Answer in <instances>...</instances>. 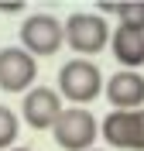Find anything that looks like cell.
<instances>
[{
  "mask_svg": "<svg viewBox=\"0 0 144 151\" xmlns=\"http://www.w3.org/2000/svg\"><path fill=\"white\" fill-rule=\"evenodd\" d=\"M103 83L106 76L100 72V65H96L93 58H69L65 65L58 69V86L55 93L62 96V103H72V106H86L93 103L96 96L103 93Z\"/></svg>",
  "mask_w": 144,
  "mask_h": 151,
  "instance_id": "cell-1",
  "label": "cell"
},
{
  "mask_svg": "<svg viewBox=\"0 0 144 151\" xmlns=\"http://www.w3.org/2000/svg\"><path fill=\"white\" fill-rule=\"evenodd\" d=\"M52 137L62 151H93L100 137V120L86 106H65L52 127Z\"/></svg>",
  "mask_w": 144,
  "mask_h": 151,
  "instance_id": "cell-2",
  "label": "cell"
},
{
  "mask_svg": "<svg viewBox=\"0 0 144 151\" xmlns=\"http://www.w3.org/2000/svg\"><path fill=\"white\" fill-rule=\"evenodd\" d=\"M65 35H62V21L55 14H28L21 24V48L31 58H52L62 52Z\"/></svg>",
  "mask_w": 144,
  "mask_h": 151,
  "instance_id": "cell-3",
  "label": "cell"
},
{
  "mask_svg": "<svg viewBox=\"0 0 144 151\" xmlns=\"http://www.w3.org/2000/svg\"><path fill=\"white\" fill-rule=\"evenodd\" d=\"M62 35L65 45L79 52V58H93L110 45V24L100 14H72L69 21H62Z\"/></svg>",
  "mask_w": 144,
  "mask_h": 151,
  "instance_id": "cell-4",
  "label": "cell"
},
{
  "mask_svg": "<svg viewBox=\"0 0 144 151\" xmlns=\"http://www.w3.org/2000/svg\"><path fill=\"white\" fill-rule=\"evenodd\" d=\"M100 137L110 148L144 151V106L141 110H110L100 120Z\"/></svg>",
  "mask_w": 144,
  "mask_h": 151,
  "instance_id": "cell-5",
  "label": "cell"
},
{
  "mask_svg": "<svg viewBox=\"0 0 144 151\" xmlns=\"http://www.w3.org/2000/svg\"><path fill=\"white\" fill-rule=\"evenodd\" d=\"M38 79V58H31L24 48L7 45L0 48V89L4 93H28Z\"/></svg>",
  "mask_w": 144,
  "mask_h": 151,
  "instance_id": "cell-6",
  "label": "cell"
},
{
  "mask_svg": "<svg viewBox=\"0 0 144 151\" xmlns=\"http://www.w3.org/2000/svg\"><path fill=\"white\" fill-rule=\"evenodd\" d=\"M62 110H65V103H62V96L52 86H34L21 100V120L28 124L31 131H52Z\"/></svg>",
  "mask_w": 144,
  "mask_h": 151,
  "instance_id": "cell-7",
  "label": "cell"
},
{
  "mask_svg": "<svg viewBox=\"0 0 144 151\" xmlns=\"http://www.w3.org/2000/svg\"><path fill=\"white\" fill-rule=\"evenodd\" d=\"M103 96L110 100L113 110H141L144 106V76L120 69L103 83Z\"/></svg>",
  "mask_w": 144,
  "mask_h": 151,
  "instance_id": "cell-8",
  "label": "cell"
},
{
  "mask_svg": "<svg viewBox=\"0 0 144 151\" xmlns=\"http://www.w3.org/2000/svg\"><path fill=\"white\" fill-rule=\"evenodd\" d=\"M110 52H113V58L120 62V69L137 72V69L144 65V35L117 24V31H110Z\"/></svg>",
  "mask_w": 144,
  "mask_h": 151,
  "instance_id": "cell-9",
  "label": "cell"
},
{
  "mask_svg": "<svg viewBox=\"0 0 144 151\" xmlns=\"http://www.w3.org/2000/svg\"><path fill=\"white\" fill-rule=\"evenodd\" d=\"M103 14H117L120 28H130V31H141L144 35V0H134V4H103L100 17Z\"/></svg>",
  "mask_w": 144,
  "mask_h": 151,
  "instance_id": "cell-10",
  "label": "cell"
},
{
  "mask_svg": "<svg viewBox=\"0 0 144 151\" xmlns=\"http://www.w3.org/2000/svg\"><path fill=\"white\" fill-rule=\"evenodd\" d=\"M17 131H21L17 113L0 103V151H10L14 144H17Z\"/></svg>",
  "mask_w": 144,
  "mask_h": 151,
  "instance_id": "cell-11",
  "label": "cell"
},
{
  "mask_svg": "<svg viewBox=\"0 0 144 151\" xmlns=\"http://www.w3.org/2000/svg\"><path fill=\"white\" fill-rule=\"evenodd\" d=\"M10 151H31V148H21V144H14V148H10Z\"/></svg>",
  "mask_w": 144,
  "mask_h": 151,
  "instance_id": "cell-12",
  "label": "cell"
},
{
  "mask_svg": "<svg viewBox=\"0 0 144 151\" xmlns=\"http://www.w3.org/2000/svg\"><path fill=\"white\" fill-rule=\"evenodd\" d=\"M93 151H100V148H93Z\"/></svg>",
  "mask_w": 144,
  "mask_h": 151,
  "instance_id": "cell-13",
  "label": "cell"
}]
</instances>
